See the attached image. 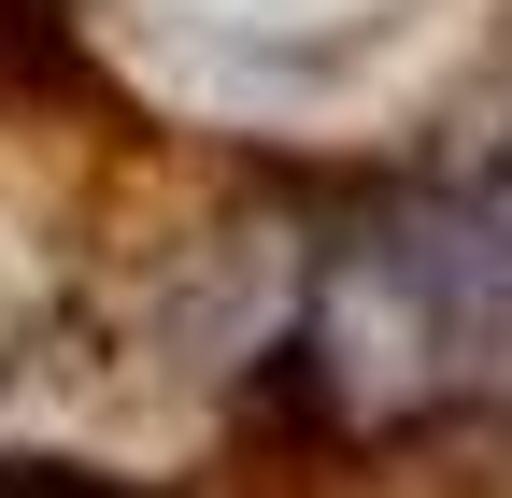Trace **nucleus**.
Wrapping results in <instances>:
<instances>
[{"label":"nucleus","mask_w":512,"mask_h":498,"mask_svg":"<svg viewBox=\"0 0 512 498\" xmlns=\"http://www.w3.org/2000/svg\"><path fill=\"white\" fill-rule=\"evenodd\" d=\"M285 370L313 385V413L342 427H413V413H512V157L470 185L370 214L313 328L285 342Z\"/></svg>","instance_id":"nucleus-1"},{"label":"nucleus","mask_w":512,"mask_h":498,"mask_svg":"<svg viewBox=\"0 0 512 498\" xmlns=\"http://www.w3.org/2000/svg\"><path fill=\"white\" fill-rule=\"evenodd\" d=\"M0 57H57V0H0Z\"/></svg>","instance_id":"nucleus-2"}]
</instances>
